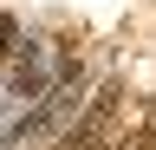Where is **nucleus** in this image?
I'll list each match as a JSON object with an SVG mask.
<instances>
[{
  "mask_svg": "<svg viewBox=\"0 0 156 150\" xmlns=\"http://www.w3.org/2000/svg\"><path fill=\"white\" fill-rule=\"evenodd\" d=\"M52 91V72H46V46L26 39L13 46V98H46Z\"/></svg>",
  "mask_w": 156,
  "mask_h": 150,
  "instance_id": "nucleus-1",
  "label": "nucleus"
},
{
  "mask_svg": "<svg viewBox=\"0 0 156 150\" xmlns=\"http://www.w3.org/2000/svg\"><path fill=\"white\" fill-rule=\"evenodd\" d=\"M13 46H20V20H13V13H0V72L13 65Z\"/></svg>",
  "mask_w": 156,
  "mask_h": 150,
  "instance_id": "nucleus-2",
  "label": "nucleus"
}]
</instances>
